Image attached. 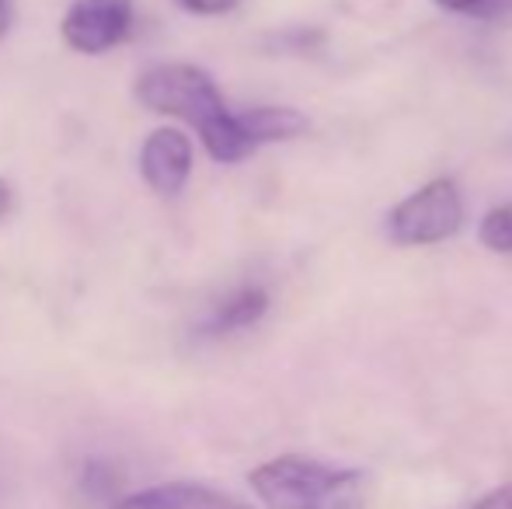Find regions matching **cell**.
Instances as JSON below:
<instances>
[{"mask_svg": "<svg viewBox=\"0 0 512 509\" xmlns=\"http://www.w3.org/2000/svg\"><path fill=\"white\" fill-rule=\"evenodd\" d=\"M133 21V0H77L63 18L60 32L74 53L102 56L129 39Z\"/></svg>", "mask_w": 512, "mask_h": 509, "instance_id": "cell-4", "label": "cell"}, {"mask_svg": "<svg viewBox=\"0 0 512 509\" xmlns=\"http://www.w3.org/2000/svg\"><path fill=\"white\" fill-rule=\"evenodd\" d=\"M81 485L91 492V496H112V492L119 489V471H115L108 461H102V457H95V461L84 464Z\"/></svg>", "mask_w": 512, "mask_h": 509, "instance_id": "cell-10", "label": "cell"}, {"mask_svg": "<svg viewBox=\"0 0 512 509\" xmlns=\"http://www.w3.org/2000/svg\"><path fill=\"white\" fill-rule=\"evenodd\" d=\"M7 21H11V11H7V0H0V35L7 32Z\"/></svg>", "mask_w": 512, "mask_h": 509, "instance_id": "cell-15", "label": "cell"}, {"mask_svg": "<svg viewBox=\"0 0 512 509\" xmlns=\"http://www.w3.org/2000/svg\"><path fill=\"white\" fill-rule=\"evenodd\" d=\"M265 509H366L370 478L359 468H338L314 457L283 454L248 475Z\"/></svg>", "mask_w": 512, "mask_h": 509, "instance_id": "cell-2", "label": "cell"}, {"mask_svg": "<svg viewBox=\"0 0 512 509\" xmlns=\"http://www.w3.org/2000/svg\"><path fill=\"white\" fill-rule=\"evenodd\" d=\"M136 102L157 116L185 119L199 129L206 154L220 164H237L255 154V140L241 126V116L227 109L216 81L196 63H161L136 81Z\"/></svg>", "mask_w": 512, "mask_h": 509, "instance_id": "cell-1", "label": "cell"}, {"mask_svg": "<svg viewBox=\"0 0 512 509\" xmlns=\"http://www.w3.org/2000/svg\"><path fill=\"white\" fill-rule=\"evenodd\" d=\"M436 4L453 14H467V18H481V21L502 18L506 11H512V0H436Z\"/></svg>", "mask_w": 512, "mask_h": 509, "instance_id": "cell-11", "label": "cell"}, {"mask_svg": "<svg viewBox=\"0 0 512 509\" xmlns=\"http://www.w3.org/2000/svg\"><path fill=\"white\" fill-rule=\"evenodd\" d=\"M7 213H11V185L0 178V220H4Z\"/></svg>", "mask_w": 512, "mask_h": 509, "instance_id": "cell-14", "label": "cell"}, {"mask_svg": "<svg viewBox=\"0 0 512 509\" xmlns=\"http://www.w3.org/2000/svg\"><path fill=\"white\" fill-rule=\"evenodd\" d=\"M464 509H512V482L499 485V489H492L488 496L474 499V503L464 506Z\"/></svg>", "mask_w": 512, "mask_h": 509, "instance_id": "cell-13", "label": "cell"}, {"mask_svg": "<svg viewBox=\"0 0 512 509\" xmlns=\"http://www.w3.org/2000/svg\"><path fill=\"white\" fill-rule=\"evenodd\" d=\"M269 311V293L262 286H237L234 293L220 300V304L209 311V318L203 321V335H234V332H244V328L258 325Z\"/></svg>", "mask_w": 512, "mask_h": 509, "instance_id": "cell-7", "label": "cell"}, {"mask_svg": "<svg viewBox=\"0 0 512 509\" xmlns=\"http://www.w3.org/2000/svg\"><path fill=\"white\" fill-rule=\"evenodd\" d=\"M481 245L499 255H512V203H502L481 220Z\"/></svg>", "mask_w": 512, "mask_h": 509, "instance_id": "cell-9", "label": "cell"}, {"mask_svg": "<svg viewBox=\"0 0 512 509\" xmlns=\"http://www.w3.org/2000/svg\"><path fill=\"white\" fill-rule=\"evenodd\" d=\"M140 175L157 196H178L192 175L189 136L171 126L154 129L140 150Z\"/></svg>", "mask_w": 512, "mask_h": 509, "instance_id": "cell-5", "label": "cell"}, {"mask_svg": "<svg viewBox=\"0 0 512 509\" xmlns=\"http://www.w3.org/2000/svg\"><path fill=\"white\" fill-rule=\"evenodd\" d=\"M112 509H255V506L241 503L237 496H227L220 489H209V485L168 482L143 492H129V496L115 499Z\"/></svg>", "mask_w": 512, "mask_h": 509, "instance_id": "cell-6", "label": "cell"}, {"mask_svg": "<svg viewBox=\"0 0 512 509\" xmlns=\"http://www.w3.org/2000/svg\"><path fill=\"white\" fill-rule=\"evenodd\" d=\"M464 227V199L453 178H432L387 213V234L394 245H439Z\"/></svg>", "mask_w": 512, "mask_h": 509, "instance_id": "cell-3", "label": "cell"}, {"mask_svg": "<svg viewBox=\"0 0 512 509\" xmlns=\"http://www.w3.org/2000/svg\"><path fill=\"white\" fill-rule=\"evenodd\" d=\"M175 4L189 14H227V11H234L241 0H175Z\"/></svg>", "mask_w": 512, "mask_h": 509, "instance_id": "cell-12", "label": "cell"}, {"mask_svg": "<svg viewBox=\"0 0 512 509\" xmlns=\"http://www.w3.org/2000/svg\"><path fill=\"white\" fill-rule=\"evenodd\" d=\"M241 126L248 129V136L255 140V147L262 143H279V140H293V136L307 133V116L297 109H286V105H258V109L237 112Z\"/></svg>", "mask_w": 512, "mask_h": 509, "instance_id": "cell-8", "label": "cell"}]
</instances>
